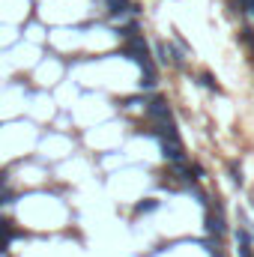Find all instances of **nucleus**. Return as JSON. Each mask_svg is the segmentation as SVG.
I'll use <instances>...</instances> for the list:
<instances>
[{
    "mask_svg": "<svg viewBox=\"0 0 254 257\" xmlns=\"http://www.w3.org/2000/svg\"><path fill=\"white\" fill-rule=\"evenodd\" d=\"M147 114L153 117V123H156V126L170 123V108H168V102H165L162 96H156L153 102H147Z\"/></svg>",
    "mask_w": 254,
    "mask_h": 257,
    "instance_id": "1",
    "label": "nucleus"
},
{
    "mask_svg": "<svg viewBox=\"0 0 254 257\" xmlns=\"http://www.w3.org/2000/svg\"><path fill=\"white\" fill-rule=\"evenodd\" d=\"M162 150H165V159H170L173 165H183V162H186L183 143H179L176 138H162Z\"/></svg>",
    "mask_w": 254,
    "mask_h": 257,
    "instance_id": "2",
    "label": "nucleus"
},
{
    "mask_svg": "<svg viewBox=\"0 0 254 257\" xmlns=\"http://www.w3.org/2000/svg\"><path fill=\"white\" fill-rule=\"evenodd\" d=\"M18 236V230L6 222V218H0V254L6 251V245H9V239H15Z\"/></svg>",
    "mask_w": 254,
    "mask_h": 257,
    "instance_id": "3",
    "label": "nucleus"
},
{
    "mask_svg": "<svg viewBox=\"0 0 254 257\" xmlns=\"http://www.w3.org/2000/svg\"><path fill=\"white\" fill-rule=\"evenodd\" d=\"M206 230L215 233V236H222V233H225V222H222V215H206Z\"/></svg>",
    "mask_w": 254,
    "mask_h": 257,
    "instance_id": "4",
    "label": "nucleus"
},
{
    "mask_svg": "<svg viewBox=\"0 0 254 257\" xmlns=\"http://www.w3.org/2000/svg\"><path fill=\"white\" fill-rule=\"evenodd\" d=\"M108 6H111V15L114 18H123L129 12V0H108Z\"/></svg>",
    "mask_w": 254,
    "mask_h": 257,
    "instance_id": "5",
    "label": "nucleus"
},
{
    "mask_svg": "<svg viewBox=\"0 0 254 257\" xmlns=\"http://www.w3.org/2000/svg\"><path fill=\"white\" fill-rule=\"evenodd\" d=\"M156 206H159V200H153V198H150V200H141L135 209H138V215H143V212H153Z\"/></svg>",
    "mask_w": 254,
    "mask_h": 257,
    "instance_id": "6",
    "label": "nucleus"
},
{
    "mask_svg": "<svg viewBox=\"0 0 254 257\" xmlns=\"http://www.w3.org/2000/svg\"><path fill=\"white\" fill-rule=\"evenodd\" d=\"M156 87V72H147V78H141V90H153Z\"/></svg>",
    "mask_w": 254,
    "mask_h": 257,
    "instance_id": "7",
    "label": "nucleus"
},
{
    "mask_svg": "<svg viewBox=\"0 0 254 257\" xmlns=\"http://www.w3.org/2000/svg\"><path fill=\"white\" fill-rule=\"evenodd\" d=\"M236 242H239V245H251V233H248L245 228H242V230H236Z\"/></svg>",
    "mask_w": 254,
    "mask_h": 257,
    "instance_id": "8",
    "label": "nucleus"
},
{
    "mask_svg": "<svg viewBox=\"0 0 254 257\" xmlns=\"http://www.w3.org/2000/svg\"><path fill=\"white\" fill-rule=\"evenodd\" d=\"M203 84H206L209 90H219V87H215V81H212V75H203Z\"/></svg>",
    "mask_w": 254,
    "mask_h": 257,
    "instance_id": "9",
    "label": "nucleus"
},
{
    "mask_svg": "<svg viewBox=\"0 0 254 257\" xmlns=\"http://www.w3.org/2000/svg\"><path fill=\"white\" fill-rule=\"evenodd\" d=\"M239 257H251V245H239Z\"/></svg>",
    "mask_w": 254,
    "mask_h": 257,
    "instance_id": "10",
    "label": "nucleus"
}]
</instances>
